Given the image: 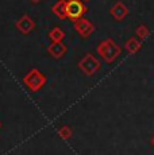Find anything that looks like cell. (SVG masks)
<instances>
[{
  "mask_svg": "<svg viewBox=\"0 0 154 155\" xmlns=\"http://www.w3.org/2000/svg\"><path fill=\"white\" fill-rule=\"evenodd\" d=\"M85 2H87V0H85Z\"/></svg>",
  "mask_w": 154,
  "mask_h": 155,
  "instance_id": "cell-14",
  "label": "cell"
},
{
  "mask_svg": "<svg viewBox=\"0 0 154 155\" xmlns=\"http://www.w3.org/2000/svg\"><path fill=\"white\" fill-rule=\"evenodd\" d=\"M126 50L130 53V54H135V53L138 51L139 49L142 47V43H141V41H138L137 38H130V39H127V42H126Z\"/></svg>",
  "mask_w": 154,
  "mask_h": 155,
  "instance_id": "cell-6",
  "label": "cell"
},
{
  "mask_svg": "<svg viewBox=\"0 0 154 155\" xmlns=\"http://www.w3.org/2000/svg\"><path fill=\"white\" fill-rule=\"evenodd\" d=\"M85 12V7L80 0H69L66 2V16L70 19H80L81 15Z\"/></svg>",
  "mask_w": 154,
  "mask_h": 155,
  "instance_id": "cell-2",
  "label": "cell"
},
{
  "mask_svg": "<svg viewBox=\"0 0 154 155\" xmlns=\"http://www.w3.org/2000/svg\"><path fill=\"white\" fill-rule=\"evenodd\" d=\"M149 34H150V31H149V28H147V26L141 25V26H139V27L137 28V37L139 38V41L146 39V38L149 37Z\"/></svg>",
  "mask_w": 154,
  "mask_h": 155,
  "instance_id": "cell-9",
  "label": "cell"
},
{
  "mask_svg": "<svg viewBox=\"0 0 154 155\" xmlns=\"http://www.w3.org/2000/svg\"><path fill=\"white\" fill-rule=\"evenodd\" d=\"M75 27H76L77 31H79V34L82 35V37H88V35H91V32L93 31L92 23L87 19H81V18L76 20Z\"/></svg>",
  "mask_w": 154,
  "mask_h": 155,
  "instance_id": "cell-4",
  "label": "cell"
},
{
  "mask_svg": "<svg viewBox=\"0 0 154 155\" xmlns=\"http://www.w3.org/2000/svg\"><path fill=\"white\" fill-rule=\"evenodd\" d=\"M111 15L114 16L115 20L120 22V20H123L124 18L129 15V8H127L123 3H116V4H114V7L111 8Z\"/></svg>",
  "mask_w": 154,
  "mask_h": 155,
  "instance_id": "cell-5",
  "label": "cell"
},
{
  "mask_svg": "<svg viewBox=\"0 0 154 155\" xmlns=\"http://www.w3.org/2000/svg\"><path fill=\"white\" fill-rule=\"evenodd\" d=\"M80 68H81V69L84 70L87 74H93L95 71H96L100 68V64H99V61H97V59L95 58L93 55L88 54L81 61V64H80Z\"/></svg>",
  "mask_w": 154,
  "mask_h": 155,
  "instance_id": "cell-3",
  "label": "cell"
},
{
  "mask_svg": "<svg viewBox=\"0 0 154 155\" xmlns=\"http://www.w3.org/2000/svg\"><path fill=\"white\" fill-rule=\"evenodd\" d=\"M150 143H152V146H153V148H154V136L152 138V140H150Z\"/></svg>",
  "mask_w": 154,
  "mask_h": 155,
  "instance_id": "cell-12",
  "label": "cell"
},
{
  "mask_svg": "<svg viewBox=\"0 0 154 155\" xmlns=\"http://www.w3.org/2000/svg\"><path fill=\"white\" fill-rule=\"evenodd\" d=\"M50 51H52V54H53V55H55V57H61V55L65 53V47L62 46L61 43H55V45H53V46L50 47Z\"/></svg>",
  "mask_w": 154,
  "mask_h": 155,
  "instance_id": "cell-10",
  "label": "cell"
},
{
  "mask_svg": "<svg viewBox=\"0 0 154 155\" xmlns=\"http://www.w3.org/2000/svg\"><path fill=\"white\" fill-rule=\"evenodd\" d=\"M31 2H34V3H37V2H39V0H31Z\"/></svg>",
  "mask_w": 154,
  "mask_h": 155,
  "instance_id": "cell-13",
  "label": "cell"
},
{
  "mask_svg": "<svg viewBox=\"0 0 154 155\" xmlns=\"http://www.w3.org/2000/svg\"><path fill=\"white\" fill-rule=\"evenodd\" d=\"M97 51L104 61L111 64L120 55V47L112 39H105L97 46Z\"/></svg>",
  "mask_w": 154,
  "mask_h": 155,
  "instance_id": "cell-1",
  "label": "cell"
},
{
  "mask_svg": "<svg viewBox=\"0 0 154 155\" xmlns=\"http://www.w3.org/2000/svg\"><path fill=\"white\" fill-rule=\"evenodd\" d=\"M50 37H52L54 41H60L61 38L64 37V34L61 32V30H60V28H54V30L52 31V34H50Z\"/></svg>",
  "mask_w": 154,
  "mask_h": 155,
  "instance_id": "cell-11",
  "label": "cell"
},
{
  "mask_svg": "<svg viewBox=\"0 0 154 155\" xmlns=\"http://www.w3.org/2000/svg\"><path fill=\"white\" fill-rule=\"evenodd\" d=\"M32 26H34V25H32V22L28 19L27 16L22 18V19L18 22V27L22 30V32H28L32 28Z\"/></svg>",
  "mask_w": 154,
  "mask_h": 155,
  "instance_id": "cell-8",
  "label": "cell"
},
{
  "mask_svg": "<svg viewBox=\"0 0 154 155\" xmlns=\"http://www.w3.org/2000/svg\"><path fill=\"white\" fill-rule=\"evenodd\" d=\"M53 12L57 14L60 18H65V16H66V2H62V0H60V2H58L57 4L53 7Z\"/></svg>",
  "mask_w": 154,
  "mask_h": 155,
  "instance_id": "cell-7",
  "label": "cell"
}]
</instances>
